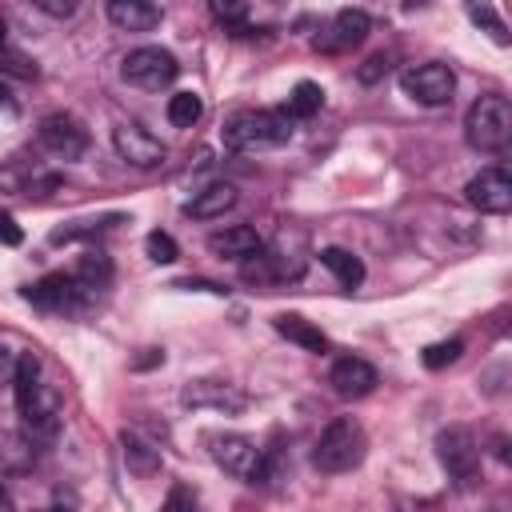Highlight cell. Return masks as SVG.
Here are the masks:
<instances>
[{
	"label": "cell",
	"instance_id": "cell-15",
	"mask_svg": "<svg viewBox=\"0 0 512 512\" xmlns=\"http://www.w3.org/2000/svg\"><path fill=\"white\" fill-rule=\"evenodd\" d=\"M328 384H332L340 396L360 400V396H368V392L376 388V368H372L368 360H360V356H340V360L332 364V372H328Z\"/></svg>",
	"mask_w": 512,
	"mask_h": 512
},
{
	"label": "cell",
	"instance_id": "cell-35",
	"mask_svg": "<svg viewBox=\"0 0 512 512\" xmlns=\"http://www.w3.org/2000/svg\"><path fill=\"white\" fill-rule=\"evenodd\" d=\"M12 368H16V360L8 356V348H0V376H4V372H12Z\"/></svg>",
	"mask_w": 512,
	"mask_h": 512
},
{
	"label": "cell",
	"instance_id": "cell-20",
	"mask_svg": "<svg viewBox=\"0 0 512 512\" xmlns=\"http://www.w3.org/2000/svg\"><path fill=\"white\" fill-rule=\"evenodd\" d=\"M320 264H324L344 288H356V284L364 280V264H360V256H352L348 248H324V252H320Z\"/></svg>",
	"mask_w": 512,
	"mask_h": 512
},
{
	"label": "cell",
	"instance_id": "cell-11",
	"mask_svg": "<svg viewBox=\"0 0 512 512\" xmlns=\"http://www.w3.org/2000/svg\"><path fill=\"white\" fill-rule=\"evenodd\" d=\"M368 28H372V20H368V12H360V8H340L324 28H320V36L312 40L320 52H352V48H360L364 40H368Z\"/></svg>",
	"mask_w": 512,
	"mask_h": 512
},
{
	"label": "cell",
	"instance_id": "cell-36",
	"mask_svg": "<svg viewBox=\"0 0 512 512\" xmlns=\"http://www.w3.org/2000/svg\"><path fill=\"white\" fill-rule=\"evenodd\" d=\"M0 112H12V96H8V88L0 84Z\"/></svg>",
	"mask_w": 512,
	"mask_h": 512
},
{
	"label": "cell",
	"instance_id": "cell-14",
	"mask_svg": "<svg viewBox=\"0 0 512 512\" xmlns=\"http://www.w3.org/2000/svg\"><path fill=\"white\" fill-rule=\"evenodd\" d=\"M208 444H212V460H216V468H224V472L236 476V480H248V476L256 472L260 452H264V448H256V440H248V436H240V432L212 436Z\"/></svg>",
	"mask_w": 512,
	"mask_h": 512
},
{
	"label": "cell",
	"instance_id": "cell-33",
	"mask_svg": "<svg viewBox=\"0 0 512 512\" xmlns=\"http://www.w3.org/2000/svg\"><path fill=\"white\" fill-rule=\"evenodd\" d=\"M24 240V232H20V224L8 216V212H0V244H8V248H16Z\"/></svg>",
	"mask_w": 512,
	"mask_h": 512
},
{
	"label": "cell",
	"instance_id": "cell-7",
	"mask_svg": "<svg viewBox=\"0 0 512 512\" xmlns=\"http://www.w3.org/2000/svg\"><path fill=\"white\" fill-rule=\"evenodd\" d=\"M120 72H124L128 84H136V88H144V92H160V88H168V84L176 80L180 64H176V56L164 52V48H132V52L124 56Z\"/></svg>",
	"mask_w": 512,
	"mask_h": 512
},
{
	"label": "cell",
	"instance_id": "cell-29",
	"mask_svg": "<svg viewBox=\"0 0 512 512\" xmlns=\"http://www.w3.org/2000/svg\"><path fill=\"white\" fill-rule=\"evenodd\" d=\"M208 4H212V16L224 24H236L248 12V0H208Z\"/></svg>",
	"mask_w": 512,
	"mask_h": 512
},
{
	"label": "cell",
	"instance_id": "cell-17",
	"mask_svg": "<svg viewBox=\"0 0 512 512\" xmlns=\"http://www.w3.org/2000/svg\"><path fill=\"white\" fill-rule=\"evenodd\" d=\"M108 20L124 32H148L160 24L156 0H108Z\"/></svg>",
	"mask_w": 512,
	"mask_h": 512
},
{
	"label": "cell",
	"instance_id": "cell-32",
	"mask_svg": "<svg viewBox=\"0 0 512 512\" xmlns=\"http://www.w3.org/2000/svg\"><path fill=\"white\" fill-rule=\"evenodd\" d=\"M32 4H36L44 16L64 20V16H72V12H76V4H80V0H32Z\"/></svg>",
	"mask_w": 512,
	"mask_h": 512
},
{
	"label": "cell",
	"instance_id": "cell-25",
	"mask_svg": "<svg viewBox=\"0 0 512 512\" xmlns=\"http://www.w3.org/2000/svg\"><path fill=\"white\" fill-rule=\"evenodd\" d=\"M72 276H76V280H84L88 288H104V284L112 280V260H108L104 252H84Z\"/></svg>",
	"mask_w": 512,
	"mask_h": 512
},
{
	"label": "cell",
	"instance_id": "cell-13",
	"mask_svg": "<svg viewBox=\"0 0 512 512\" xmlns=\"http://www.w3.org/2000/svg\"><path fill=\"white\" fill-rule=\"evenodd\" d=\"M40 144L60 160H80L88 152V132L80 128V120H72L64 112H52V116L40 120Z\"/></svg>",
	"mask_w": 512,
	"mask_h": 512
},
{
	"label": "cell",
	"instance_id": "cell-9",
	"mask_svg": "<svg viewBox=\"0 0 512 512\" xmlns=\"http://www.w3.org/2000/svg\"><path fill=\"white\" fill-rule=\"evenodd\" d=\"M112 148H116V156L128 168H160L164 156H168L164 144L144 124H132V120H124V124L112 128Z\"/></svg>",
	"mask_w": 512,
	"mask_h": 512
},
{
	"label": "cell",
	"instance_id": "cell-31",
	"mask_svg": "<svg viewBox=\"0 0 512 512\" xmlns=\"http://www.w3.org/2000/svg\"><path fill=\"white\" fill-rule=\"evenodd\" d=\"M384 72H388V56H384V52H376V56H368V60H364V68H360L356 76H360L364 84H376Z\"/></svg>",
	"mask_w": 512,
	"mask_h": 512
},
{
	"label": "cell",
	"instance_id": "cell-18",
	"mask_svg": "<svg viewBox=\"0 0 512 512\" xmlns=\"http://www.w3.org/2000/svg\"><path fill=\"white\" fill-rule=\"evenodd\" d=\"M232 204H236V188H232V184H208V188H200V192L184 204V212L196 216V220H216V216H224Z\"/></svg>",
	"mask_w": 512,
	"mask_h": 512
},
{
	"label": "cell",
	"instance_id": "cell-19",
	"mask_svg": "<svg viewBox=\"0 0 512 512\" xmlns=\"http://www.w3.org/2000/svg\"><path fill=\"white\" fill-rule=\"evenodd\" d=\"M276 332H280L284 340L308 348V352H324V348H328V336H324L312 320H304V316H296V312H280V316H276Z\"/></svg>",
	"mask_w": 512,
	"mask_h": 512
},
{
	"label": "cell",
	"instance_id": "cell-30",
	"mask_svg": "<svg viewBox=\"0 0 512 512\" xmlns=\"http://www.w3.org/2000/svg\"><path fill=\"white\" fill-rule=\"evenodd\" d=\"M0 68L4 72H12V76H24V80H32L36 76V64H28L24 56H16V52H0Z\"/></svg>",
	"mask_w": 512,
	"mask_h": 512
},
{
	"label": "cell",
	"instance_id": "cell-6",
	"mask_svg": "<svg viewBox=\"0 0 512 512\" xmlns=\"http://www.w3.org/2000/svg\"><path fill=\"white\" fill-rule=\"evenodd\" d=\"M436 460H440V468L456 480V484H476V476H480V444H476V436L468 432V428H444L440 436H436Z\"/></svg>",
	"mask_w": 512,
	"mask_h": 512
},
{
	"label": "cell",
	"instance_id": "cell-28",
	"mask_svg": "<svg viewBox=\"0 0 512 512\" xmlns=\"http://www.w3.org/2000/svg\"><path fill=\"white\" fill-rule=\"evenodd\" d=\"M144 248H148V256L156 260V264H172L176 256H180V248H176V240L168 236V232H148V240H144Z\"/></svg>",
	"mask_w": 512,
	"mask_h": 512
},
{
	"label": "cell",
	"instance_id": "cell-37",
	"mask_svg": "<svg viewBox=\"0 0 512 512\" xmlns=\"http://www.w3.org/2000/svg\"><path fill=\"white\" fill-rule=\"evenodd\" d=\"M4 40H8V28H4V20H0V52H4Z\"/></svg>",
	"mask_w": 512,
	"mask_h": 512
},
{
	"label": "cell",
	"instance_id": "cell-5",
	"mask_svg": "<svg viewBox=\"0 0 512 512\" xmlns=\"http://www.w3.org/2000/svg\"><path fill=\"white\" fill-rule=\"evenodd\" d=\"M92 292H96V288H88L84 280H76V276H64V272H52V276L36 280V284H32L24 296H28L36 308H44V312L80 316V312H88V304H92Z\"/></svg>",
	"mask_w": 512,
	"mask_h": 512
},
{
	"label": "cell",
	"instance_id": "cell-22",
	"mask_svg": "<svg viewBox=\"0 0 512 512\" xmlns=\"http://www.w3.org/2000/svg\"><path fill=\"white\" fill-rule=\"evenodd\" d=\"M320 104H324V88H320V84H312V80H300V84L292 88V96H288L284 112H288L292 120H308V116H316V112H320Z\"/></svg>",
	"mask_w": 512,
	"mask_h": 512
},
{
	"label": "cell",
	"instance_id": "cell-26",
	"mask_svg": "<svg viewBox=\"0 0 512 512\" xmlns=\"http://www.w3.org/2000/svg\"><path fill=\"white\" fill-rule=\"evenodd\" d=\"M468 20H472L476 28H484L496 44H508V28H504V20L496 16V8H492L488 0H468Z\"/></svg>",
	"mask_w": 512,
	"mask_h": 512
},
{
	"label": "cell",
	"instance_id": "cell-4",
	"mask_svg": "<svg viewBox=\"0 0 512 512\" xmlns=\"http://www.w3.org/2000/svg\"><path fill=\"white\" fill-rule=\"evenodd\" d=\"M464 140L476 152H500L512 140V104L496 92L480 96L464 116Z\"/></svg>",
	"mask_w": 512,
	"mask_h": 512
},
{
	"label": "cell",
	"instance_id": "cell-10",
	"mask_svg": "<svg viewBox=\"0 0 512 512\" xmlns=\"http://www.w3.org/2000/svg\"><path fill=\"white\" fill-rule=\"evenodd\" d=\"M464 200H468L476 212H484V216H504V212L512 208V180H508V172H504V168H480V172L468 180Z\"/></svg>",
	"mask_w": 512,
	"mask_h": 512
},
{
	"label": "cell",
	"instance_id": "cell-1",
	"mask_svg": "<svg viewBox=\"0 0 512 512\" xmlns=\"http://www.w3.org/2000/svg\"><path fill=\"white\" fill-rule=\"evenodd\" d=\"M12 392H16V412H20L24 436L32 444H52L56 432H60V400H56L52 384H44L36 352H20L16 356Z\"/></svg>",
	"mask_w": 512,
	"mask_h": 512
},
{
	"label": "cell",
	"instance_id": "cell-12",
	"mask_svg": "<svg viewBox=\"0 0 512 512\" xmlns=\"http://www.w3.org/2000/svg\"><path fill=\"white\" fill-rule=\"evenodd\" d=\"M180 404L184 408H216V412L236 416L248 408V396L228 380H188L180 392Z\"/></svg>",
	"mask_w": 512,
	"mask_h": 512
},
{
	"label": "cell",
	"instance_id": "cell-3",
	"mask_svg": "<svg viewBox=\"0 0 512 512\" xmlns=\"http://www.w3.org/2000/svg\"><path fill=\"white\" fill-rule=\"evenodd\" d=\"M364 448H368V436L360 428L356 416H336L312 444V468L324 472V476H340V472H352L360 460H364Z\"/></svg>",
	"mask_w": 512,
	"mask_h": 512
},
{
	"label": "cell",
	"instance_id": "cell-8",
	"mask_svg": "<svg viewBox=\"0 0 512 512\" xmlns=\"http://www.w3.org/2000/svg\"><path fill=\"white\" fill-rule=\"evenodd\" d=\"M400 88H404L416 104H424V108H440V104H448L452 92H456V72H452L448 64H440V60H428V64L404 68Z\"/></svg>",
	"mask_w": 512,
	"mask_h": 512
},
{
	"label": "cell",
	"instance_id": "cell-38",
	"mask_svg": "<svg viewBox=\"0 0 512 512\" xmlns=\"http://www.w3.org/2000/svg\"><path fill=\"white\" fill-rule=\"evenodd\" d=\"M4 504H8V492H4V484H0V508H4Z\"/></svg>",
	"mask_w": 512,
	"mask_h": 512
},
{
	"label": "cell",
	"instance_id": "cell-34",
	"mask_svg": "<svg viewBox=\"0 0 512 512\" xmlns=\"http://www.w3.org/2000/svg\"><path fill=\"white\" fill-rule=\"evenodd\" d=\"M180 504H196V500H192V496H188L184 488H176V492L168 496V508H180Z\"/></svg>",
	"mask_w": 512,
	"mask_h": 512
},
{
	"label": "cell",
	"instance_id": "cell-2",
	"mask_svg": "<svg viewBox=\"0 0 512 512\" xmlns=\"http://www.w3.org/2000/svg\"><path fill=\"white\" fill-rule=\"evenodd\" d=\"M292 116L280 108H248V112H236L228 116L224 124V148L228 152H264V148H280L292 140Z\"/></svg>",
	"mask_w": 512,
	"mask_h": 512
},
{
	"label": "cell",
	"instance_id": "cell-21",
	"mask_svg": "<svg viewBox=\"0 0 512 512\" xmlns=\"http://www.w3.org/2000/svg\"><path fill=\"white\" fill-rule=\"evenodd\" d=\"M120 444H124V464H128L136 476H156V472H160V452H156L152 444H144V440L132 436V432H124Z\"/></svg>",
	"mask_w": 512,
	"mask_h": 512
},
{
	"label": "cell",
	"instance_id": "cell-16",
	"mask_svg": "<svg viewBox=\"0 0 512 512\" xmlns=\"http://www.w3.org/2000/svg\"><path fill=\"white\" fill-rule=\"evenodd\" d=\"M260 248H264L260 232L248 228V224H232V228L208 236V252H216L220 260H248V256H256Z\"/></svg>",
	"mask_w": 512,
	"mask_h": 512
},
{
	"label": "cell",
	"instance_id": "cell-27",
	"mask_svg": "<svg viewBox=\"0 0 512 512\" xmlns=\"http://www.w3.org/2000/svg\"><path fill=\"white\" fill-rule=\"evenodd\" d=\"M460 352H464V344H460V340H440V344H428L420 360H424V368H432V372H436V368L452 364Z\"/></svg>",
	"mask_w": 512,
	"mask_h": 512
},
{
	"label": "cell",
	"instance_id": "cell-23",
	"mask_svg": "<svg viewBox=\"0 0 512 512\" xmlns=\"http://www.w3.org/2000/svg\"><path fill=\"white\" fill-rule=\"evenodd\" d=\"M32 464V440L20 432H0V472H20Z\"/></svg>",
	"mask_w": 512,
	"mask_h": 512
},
{
	"label": "cell",
	"instance_id": "cell-24",
	"mask_svg": "<svg viewBox=\"0 0 512 512\" xmlns=\"http://www.w3.org/2000/svg\"><path fill=\"white\" fill-rule=\"evenodd\" d=\"M168 124L172 128H192L200 116H204V100L196 96V92H176V96H168Z\"/></svg>",
	"mask_w": 512,
	"mask_h": 512
}]
</instances>
